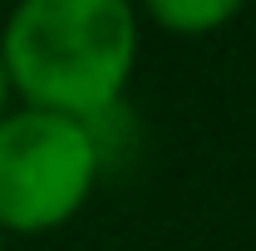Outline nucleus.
Wrapping results in <instances>:
<instances>
[{"label": "nucleus", "mask_w": 256, "mask_h": 251, "mask_svg": "<svg viewBox=\"0 0 256 251\" xmlns=\"http://www.w3.org/2000/svg\"><path fill=\"white\" fill-rule=\"evenodd\" d=\"M143 50L133 0H15L0 60L15 104L104 124L124 104Z\"/></svg>", "instance_id": "f257e3e1"}, {"label": "nucleus", "mask_w": 256, "mask_h": 251, "mask_svg": "<svg viewBox=\"0 0 256 251\" xmlns=\"http://www.w3.org/2000/svg\"><path fill=\"white\" fill-rule=\"evenodd\" d=\"M104 172L94 124L15 104L0 124V236H50L89 207Z\"/></svg>", "instance_id": "f03ea898"}, {"label": "nucleus", "mask_w": 256, "mask_h": 251, "mask_svg": "<svg viewBox=\"0 0 256 251\" xmlns=\"http://www.w3.org/2000/svg\"><path fill=\"white\" fill-rule=\"evenodd\" d=\"M158 30L178 34V40H202V34H217L226 30L246 0H133Z\"/></svg>", "instance_id": "7ed1b4c3"}, {"label": "nucleus", "mask_w": 256, "mask_h": 251, "mask_svg": "<svg viewBox=\"0 0 256 251\" xmlns=\"http://www.w3.org/2000/svg\"><path fill=\"white\" fill-rule=\"evenodd\" d=\"M10 108H15V89H10V74H5V60H0V124H5Z\"/></svg>", "instance_id": "20e7f679"}, {"label": "nucleus", "mask_w": 256, "mask_h": 251, "mask_svg": "<svg viewBox=\"0 0 256 251\" xmlns=\"http://www.w3.org/2000/svg\"><path fill=\"white\" fill-rule=\"evenodd\" d=\"M0 251H5V236H0Z\"/></svg>", "instance_id": "39448f33"}]
</instances>
